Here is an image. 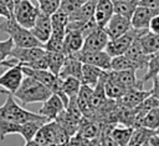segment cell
Masks as SVG:
<instances>
[{"mask_svg":"<svg viewBox=\"0 0 159 146\" xmlns=\"http://www.w3.org/2000/svg\"><path fill=\"white\" fill-rule=\"evenodd\" d=\"M51 90L31 76H24L19 89L15 91L14 97L21 101L22 105L43 102L51 96Z\"/></svg>","mask_w":159,"mask_h":146,"instance_id":"cell-1","label":"cell"},{"mask_svg":"<svg viewBox=\"0 0 159 146\" xmlns=\"http://www.w3.org/2000/svg\"><path fill=\"white\" fill-rule=\"evenodd\" d=\"M0 30L4 31V32H6L9 35V37H11V40L14 41V46H17V47L43 46V44L41 41H39L34 36V34L31 32V30L21 26L14 19V16L10 17V19H5L1 22Z\"/></svg>","mask_w":159,"mask_h":146,"instance_id":"cell-2","label":"cell"},{"mask_svg":"<svg viewBox=\"0 0 159 146\" xmlns=\"http://www.w3.org/2000/svg\"><path fill=\"white\" fill-rule=\"evenodd\" d=\"M6 101L5 104L0 107V120H6V121H14L17 124H24L30 120H42L46 119L45 116L40 115L39 112H32L22 106H20L16 101L14 95L6 94ZM48 120V119H47Z\"/></svg>","mask_w":159,"mask_h":146,"instance_id":"cell-3","label":"cell"},{"mask_svg":"<svg viewBox=\"0 0 159 146\" xmlns=\"http://www.w3.org/2000/svg\"><path fill=\"white\" fill-rule=\"evenodd\" d=\"M148 29L145 30H140V29H134V27H130L125 34L120 35L119 37H116L113 40H109L107 46H106V51L108 52L109 56H118V55H123L127 49L130 46V44L137 40L143 32H145Z\"/></svg>","mask_w":159,"mask_h":146,"instance_id":"cell-4","label":"cell"},{"mask_svg":"<svg viewBox=\"0 0 159 146\" xmlns=\"http://www.w3.org/2000/svg\"><path fill=\"white\" fill-rule=\"evenodd\" d=\"M40 9L37 4H34L32 0H19L15 4L14 19L24 27L31 29L35 24Z\"/></svg>","mask_w":159,"mask_h":146,"instance_id":"cell-5","label":"cell"},{"mask_svg":"<svg viewBox=\"0 0 159 146\" xmlns=\"http://www.w3.org/2000/svg\"><path fill=\"white\" fill-rule=\"evenodd\" d=\"M72 55L75 57H77L82 64H89V65L97 66L102 70H111L112 56H109L106 50H101V51H82V50H80Z\"/></svg>","mask_w":159,"mask_h":146,"instance_id":"cell-6","label":"cell"},{"mask_svg":"<svg viewBox=\"0 0 159 146\" xmlns=\"http://www.w3.org/2000/svg\"><path fill=\"white\" fill-rule=\"evenodd\" d=\"M24 76L25 75L20 65H14L7 67V70L2 75H0V86L4 89V91L1 92L14 95L15 91L19 89Z\"/></svg>","mask_w":159,"mask_h":146,"instance_id":"cell-7","label":"cell"},{"mask_svg":"<svg viewBox=\"0 0 159 146\" xmlns=\"http://www.w3.org/2000/svg\"><path fill=\"white\" fill-rule=\"evenodd\" d=\"M109 41V37L103 27H97L92 32H89L87 36H84L82 51H101L104 50L107 44Z\"/></svg>","mask_w":159,"mask_h":146,"instance_id":"cell-8","label":"cell"},{"mask_svg":"<svg viewBox=\"0 0 159 146\" xmlns=\"http://www.w3.org/2000/svg\"><path fill=\"white\" fill-rule=\"evenodd\" d=\"M130 27H132L130 19L114 12L103 29L106 30L109 40H113V39L119 37L120 35L125 34Z\"/></svg>","mask_w":159,"mask_h":146,"instance_id":"cell-9","label":"cell"},{"mask_svg":"<svg viewBox=\"0 0 159 146\" xmlns=\"http://www.w3.org/2000/svg\"><path fill=\"white\" fill-rule=\"evenodd\" d=\"M30 30H31V32L34 34V36L39 41L45 44L48 40V37L51 35V30H52L51 16L45 14V12H42V11H39L37 17L35 20V24Z\"/></svg>","mask_w":159,"mask_h":146,"instance_id":"cell-10","label":"cell"},{"mask_svg":"<svg viewBox=\"0 0 159 146\" xmlns=\"http://www.w3.org/2000/svg\"><path fill=\"white\" fill-rule=\"evenodd\" d=\"M157 14H159V9H152V7L137 5V7H135V10L130 17L132 27L140 29V30L148 29L152 17Z\"/></svg>","mask_w":159,"mask_h":146,"instance_id":"cell-11","label":"cell"},{"mask_svg":"<svg viewBox=\"0 0 159 146\" xmlns=\"http://www.w3.org/2000/svg\"><path fill=\"white\" fill-rule=\"evenodd\" d=\"M109 75L117 80L122 86H124L127 90H133V89H143V81L137 79L134 69H128V70H122V71H114V70H108Z\"/></svg>","mask_w":159,"mask_h":146,"instance_id":"cell-12","label":"cell"},{"mask_svg":"<svg viewBox=\"0 0 159 146\" xmlns=\"http://www.w3.org/2000/svg\"><path fill=\"white\" fill-rule=\"evenodd\" d=\"M150 95V90H143V89H133L128 90L123 96H120L117 101V105L123 109H134L138 106L144 99H147Z\"/></svg>","mask_w":159,"mask_h":146,"instance_id":"cell-13","label":"cell"},{"mask_svg":"<svg viewBox=\"0 0 159 146\" xmlns=\"http://www.w3.org/2000/svg\"><path fill=\"white\" fill-rule=\"evenodd\" d=\"M62 110H65V104L62 99L56 94H51V96L46 101H43L41 109L39 110V114L51 121V120H55L56 116Z\"/></svg>","mask_w":159,"mask_h":146,"instance_id":"cell-14","label":"cell"},{"mask_svg":"<svg viewBox=\"0 0 159 146\" xmlns=\"http://www.w3.org/2000/svg\"><path fill=\"white\" fill-rule=\"evenodd\" d=\"M124 55L127 57H129L134 64H135V67L137 70H143V69H147V65H148V61H149V57L150 55L145 54L139 40H134L130 46L127 49V51L124 52Z\"/></svg>","mask_w":159,"mask_h":146,"instance_id":"cell-15","label":"cell"},{"mask_svg":"<svg viewBox=\"0 0 159 146\" xmlns=\"http://www.w3.org/2000/svg\"><path fill=\"white\" fill-rule=\"evenodd\" d=\"M84 36L80 30H66L65 39H63V54L72 55L80 51L83 46Z\"/></svg>","mask_w":159,"mask_h":146,"instance_id":"cell-16","label":"cell"},{"mask_svg":"<svg viewBox=\"0 0 159 146\" xmlns=\"http://www.w3.org/2000/svg\"><path fill=\"white\" fill-rule=\"evenodd\" d=\"M113 14V0H97L94 9V20L99 27H104Z\"/></svg>","mask_w":159,"mask_h":146,"instance_id":"cell-17","label":"cell"},{"mask_svg":"<svg viewBox=\"0 0 159 146\" xmlns=\"http://www.w3.org/2000/svg\"><path fill=\"white\" fill-rule=\"evenodd\" d=\"M55 129H56V121L51 120L45 122L39 131L36 132V135L34 136V141L39 145V146H51L55 142Z\"/></svg>","mask_w":159,"mask_h":146,"instance_id":"cell-18","label":"cell"},{"mask_svg":"<svg viewBox=\"0 0 159 146\" xmlns=\"http://www.w3.org/2000/svg\"><path fill=\"white\" fill-rule=\"evenodd\" d=\"M82 62L75 57L73 55H67L66 59H65V62L60 70V74L58 76L61 79H66L68 76H72V77H77L81 80V75H82Z\"/></svg>","mask_w":159,"mask_h":146,"instance_id":"cell-19","label":"cell"},{"mask_svg":"<svg viewBox=\"0 0 159 146\" xmlns=\"http://www.w3.org/2000/svg\"><path fill=\"white\" fill-rule=\"evenodd\" d=\"M138 40H139L145 54L153 55L159 51V34H154V32L147 30L138 37Z\"/></svg>","mask_w":159,"mask_h":146,"instance_id":"cell-20","label":"cell"},{"mask_svg":"<svg viewBox=\"0 0 159 146\" xmlns=\"http://www.w3.org/2000/svg\"><path fill=\"white\" fill-rule=\"evenodd\" d=\"M103 70L89 65V64H83L82 65V75H81V82L84 85H88L91 87H94L102 75Z\"/></svg>","mask_w":159,"mask_h":146,"instance_id":"cell-21","label":"cell"},{"mask_svg":"<svg viewBox=\"0 0 159 146\" xmlns=\"http://www.w3.org/2000/svg\"><path fill=\"white\" fill-rule=\"evenodd\" d=\"M97 0H88L86 1L76 12L68 16V20H77V21H89L94 19V9H96Z\"/></svg>","mask_w":159,"mask_h":146,"instance_id":"cell-22","label":"cell"},{"mask_svg":"<svg viewBox=\"0 0 159 146\" xmlns=\"http://www.w3.org/2000/svg\"><path fill=\"white\" fill-rule=\"evenodd\" d=\"M50 120L47 119H42V120H30V121H26L24 124L20 125V131H19V135H21L25 140V142L27 141H31L34 139V136L36 135V132L39 131V129Z\"/></svg>","mask_w":159,"mask_h":146,"instance_id":"cell-23","label":"cell"},{"mask_svg":"<svg viewBox=\"0 0 159 146\" xmlns=\"http://www.w3.org/2000/svg\"><path fill=\"white\" fill-rule=\"evenodd\" d=\"M154 134H155L154 130L147 129L144 126L133 127V131H132V135H130V139H129L127 146H142L143 144L148 142L150 136Z\"/></svg>","mask_w":159,"mask_h":146,"instance_id":"cell-24","label":"cell"},{"mask_svg":"<svg viewBox=\"0 0 159 146\" xmlns=\"http://www.w3.org/2000/svg\"><path fill=\"white\" fill-rule=\"evenodd\" d=\"M46 59H47V66L48 71H51L53 75L58 76L60 70L65 62L66 55L63 52H55V51H46Z\"/></svg>","mask_w":159,"mask_h":146,"instance_id":"cell-25","label":"cell"},{"mask_svg":"<svg viewBox=\"0 0 159 146\" xmlns=\"http://www.w3.org/2000/svg\"><path fill=\"white\" fill-rule=\"evenodd\" d=\"M132 131H133V127L130 126H116L114 125L113 129L111 130V136L119 146H127L130 139Z\"/></svg>","mask_w":159,"mask_h":146,"instance_id":"cell-26","label":"cell"},{"mask_svg":"<svg viewBox=\"0 0 159 146\" xmlns=\"http://www.w3.org/2000/svg\"><path fill=\"white\" fill-rule=\"evenodd\" d=\"M81 85H82L81 80L77 79V77L68 76V77H66V79H62V90H63V92L66 94V96H67L68 99L77 96Z\"/></svg>","mask_w":159,"mask_h":146,"instance_id":"cell-27","label":"cell"},{"mask_svg":"<svg viewBox=\"0 0 159 146\" xmlns=\"http://www.w3.org/2000/svg\"><path fill=\"white\" fill-rule=\"evenodd\" d=\"M138 4L132 1H123V0H113V9L116 14H119L122 16H125L128 19L132 17L135 7Z\"/></svg>","mask_w":159,"mask_h":146,"instance_id":"cell-28","label":"cell"},{"mask_svg":"<svg viewBox=\"0 0 159 146\" xmlns=\"http://www.w3.org/2000/svg\"><path fill=\"white\" fill-rule=\"evenodd\" d=\"M128 69H134V70H137L135 64H134L129 57H127L124 54L112 57V60H111V70L122 71V70H128Z\"/></svg>","mask_w":159,"mask_h":146,"instance_id":"cell-29","label":"cell"},{"mask_svg":"<svg viewBox=\"0 0 159 146\" xmlns=\"http://www.w3.org/2000/svg\"><path fill=\"white\" fill-rule=\"evenodd\" d=\"M159 75V51L150 55L149 57V61H148V65H147V72L145 75L143 76L142 81L145 82L148 80H153L155 76Z\"/></svg>","mask_w":159,"mask_h":146,"instance_id":"cell-30","label":"cell"},{"mask_svg":"<svg viewBox=\"0 0 159 146\" xmlns=\"http://www.w3.org/2000/svg\"><path fill=\"white\" fill-rule=\"evenodd\" d=\"M142 126L150 129V130H157L159 126V106L149 110L142 119Z\"/></svg>","mask_w":159,"mask_h":146,"instance_id":"cell-31","label":"cell"},{"mask_svg":"<svg viewBox=\"0 0 159 146\" xmlns=\"http://www.w3.org/2000/svg\"><path fill=\"white\" fill-rule=\"evenodd\" d=\"M20 125L21 124H17V122H14V121L0 120V140L2 141L7 135L19 134Z\"/></svg>","mask_w":159,"mask_h":146,"instance_id":"cell-32","label":"cell"},{"mask_svg":"<svg viewBox=\"0 0 159 146\" xmlns=\"http://www.w3.org/2000/svg\"><path fill=\"white\" fill-rule=\"evenodd\" d=\"M36 2L40 11L51 16L56 10H58L61 0H36Z\"/></svg>","mask_w":159,"mask_h":146,"instance_id":"cell-33","label":"cell"},{"mask_svg":"<svg viewBox=\"0 0 159 146\" xmlns=\"http://www.w3.org/2000/svg\"><path fill=\"white\" fill-rule=\"evenodd\" d=\"M86 1H88V0H61L60 9L70 16L71 14L76 12Z\"/></svg>","mask_w":159,"mask_h":146,"instance_id":"cell-34","label":"cell"},{"mask_svg":"<svg viewBox=\"0 0 159 146\" xmlns=\"http://www.w3.org/2000/svg\"><path fill=\"white\" fill-rule=\"evenodd\" d=\"M12 49H14V41L11 40V37H7L6 40H0V67H1V62L9 57Z\"/></svg>","mask_w":159,"mask_h":146,"instance_id":"cell-35","label":"cell"},{"mask_svg":"<svg viewBox=\"0 0 159 146\" xmlns=\"http://www.w3.org/2000/svg\"><path fill=\"white\" fill-rule=\"evenodd\" d=\"M101 146H119V145L113 140L111 134H101Z\"/></svg>","mask_w":159,"mask_h":146,"instance_id":"cell-36","label":"cell"},{"mask_svg":"<svg viewBox=\"0 0 159 146\" xmlns=\"http://www.w3.org/2000/svg\"><path fill=\"white\" fill-rule=\"evenodd\" d=\"M148 30L154 32V34H159V14H157L152 17L149 26H148Z\"/></svg>","mask_w":159,"mask_h":146,"instance_id":"cell-37","label":"cell"},{"mask_svg":"<svg viewBox=\"0 0 159 146\" xmlns=\"http://www.w3.org/2000/svg\"><path fill=\"white\" fill-rule=\"evenodd\" d=\"M0 16H2V17H5V19H10V17L14 16V15L10 12V10H9V7L6 6V4H5L2 0H0Z\"/></svg>","mask_w":159,"mask_h":146,"instance_id":"cell-38","label":"cell"},{"mask_svg":"<svg viewBox=\"0 0 159 146\" xmlns=\"http://www.w3.org/2000/svg\"><path fill=\"white\" fill-rule=\"evenodd\" d=\"M138 5L152 7V9H159V0H139Z\"/></svg>","mask_w":159,"mask_h":146,"instance_id":"cell-39","label":"cell"},{"mask_svg":"<svg viewBox=\"0 0 159 146\" xmlns=\"http://www.w3.org/2000/svg\"><path fill=\"white\" fill-rule=\"evenodd\" d=\"M150 95L159 100V79L158 77L153 79V87L150 89Z\"/></svg>","mask_w":159,"mask_h":146,"instance_id":"cell-40","label":"cell"},{"mask_svg":"<svg viewBox=\"0 0 159 146\" xmlns=\"http://www.w3.org/2000/svg\"><path fill=\"white\" fill-rule=\"evenodd\" d=\"M149 145L150 146H159V135H157V134L152 135L149 139Z\"/></svg>","mask_w":159,"mask_h":146,"instance_id":"cell-41","label":"cell"},{"mask_svg":"<svg viewBox=\"0 0 159 146\" xmlns=\"http://www.w3.org/2000/svg\"><path fill=\"white\" fill-rule=\"evenodd\" d=\"M2 1L6 4V6L9 7L10 12L14 15V9H15V4H16V0H2Z\"/></svg>","mask_w":159,"mask_h":146,"instance_id":"cell-42","label":"cell"},{"mask_svg":"<svg viewBox=\"0 0 159 146\" xmlns=\"http://www.w3.org/2000/svg\"><path fill=\"white\" fill-rule=\"evenodd\" d=\"M25 146H39L34 140H31V141H27V142H25ZM51 146H56V145H51Z\"/></svg>","mask_w":159,"mask_h":146,"instance_id":"cell-43","label":"cell"},{"mask_svg":"<svg viewBox=\"0 0 159 146\" xmlns=\"http://www.w3.org/2000/svg\"><path fill=\"white\" fill-rule=\"evenodd\" d=\"M123 1H132V2H135V4L139 2V0H123Z\"/></svg>","mask_w":159,"mask_h":146,"instance_id":"cell-44","label":"cell"},{"mask_svg":"<svg viewBox=\"0 0 159 146\" xmlns=\"http://www.w3.org/2000/svg\"><path fill=\"white\" fill-rule=\"evenodd\" d=\"M142 146H150V145H149V141H148V142H145V144H143Z\"/></svg>","mask_w":159,"mask_h":146,"instance_id":"cell-45","label":"cell"},{"mask_svg":"<svg viewBox=\"0 0 159 146\" xmlns=\"http://www.w3.org/2000/svg\"><path fill=\"white\" fill-rule=\"evenodd\" d=\"M155 134H157V135H159V126L157 127V130H155Z\"/></svg>","mask_w":159,"mask_h":146,"instance_id":"cell-46","label":"cell"},{"mask_svg":"<svg viewBox=\"0 0 159 146\" xmlns=\"http://www.w3.org/2000/svg\"><path fill=\"white\" fill-rule=\"evenodd\" d=\"M155 77H158V79H159V75H158V76H155Z\"/></svg>","mask_w":159,"mask_h":146,"instance_id":"cell-47","label":"cell"}]
</instances>
